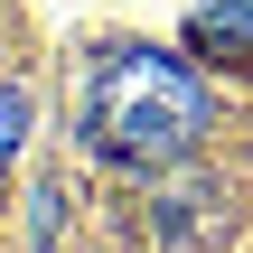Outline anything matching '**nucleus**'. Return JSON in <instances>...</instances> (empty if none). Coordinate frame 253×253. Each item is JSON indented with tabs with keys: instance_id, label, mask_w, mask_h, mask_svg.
I'll use <instances>...</instances> for the list:
<instances>
[{
	"instance_id": "f03ea898",
	"label": "nucleus",
	"mask_w": 253,
	"mask_h": 253,
	"mask_svg": "<svg viewBox=\"0 0 253 253\" xmlns=\"http://www.w3.org/2000/svg\"><path fill=\"white\" fill-rule=\"evenodd\" d=\"M141 235H150L160 253H188L197 235H216V178H169V188H150Z\"/></svg>"
},
{
	"instance_id": "f257e3e1",
	"label": "nucleus",
	"mask_w": 253,
	"mask_h": 253,
	"mask_svg": "<svg viewBox=\"0 0 253 253\" xmlns=\"http://www.w3.org/2000/svg\"><path fill=\"white\" fill-rule=\"evenodd\" d=\"M84 131H94L103 160L160 169V160L197 150L207 94H197L188 66H169V56H150V47H122V56H103V66L84 75Z\"/></svg>"
}]
</instances>
